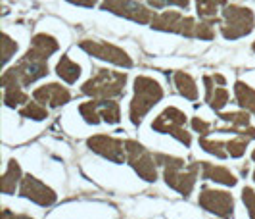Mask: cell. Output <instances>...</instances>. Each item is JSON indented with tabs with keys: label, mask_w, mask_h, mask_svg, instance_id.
I'll return each instance as SVG.
<instances>
[{
	"label": "cell",
	"mask_w": 255,
	"mask_h": 219,
	"mask_svg": "<svg viewBox=\"0 0 255 219\" xmlns=\"http://www.w3.org/2000/svg\"><path fill=\"white\" fill-rule=\"evenodd\" d=\"M252 158H254V162H255V150L252 152ZM254 181H255V169H254Z\"/></svg>",
	"instance_id": "e575fe53"
},
{
	"label": "cell",
	"mask_w": 255,
	"mask_h": 219,
	"mask_svg": "<svg viewBox=\"0 0 255 219\" xmlns=\"http://www.w3.org/2000/svg\"><path fill=\"white\" fill-rule=\"evenodd\" d=\"M161 98H163V89L155 79L146 77V75L134 79V96L130 100V121H132V125H140L146 114Z\"/></svg>",
	"instance_id": "7a4b0ae2"
},
{
	"label": "cell",
	"mask_w": 255,
	"mask_h": 219,
	"mask_svg": "<svg viewBox=\"0 0 255 219\" xmlns=\"http://www.w3.org/2000/svg\"><path fill=\"white\" fill-rule=\"evenodd\" d=\"M200 148L205 150L207 154L219 158V160H225V158L229 156V152H227V142H223V141H209V139L202 137V139H200Z\"/></svg>",
	"instance_id": "cb8c5ba5"
},
{
	"label": "cell",
	"mask_w": 255,
	"mask_h": 219,
	"mask_svg": "<svg viewBox=\"0 0 255 219\" xmlns=\"http://www.w3.org/2000/svg\"><path fill=\"white\" fill-rule=\"evenodd\" d=\"M219 117L223 121H227L234 127H248L250 125V116H248V110L244 112H225V114H219Z\"/></svg>",
	"instance_id": "484cf974"
},
{
	"label": "cell",
	"mask_w": 255,
	"mask_h": 219,
	"mask_svg": "<svg viewBox=\"0 0 255 219\" xmlns=\"http://www.w3.org/2000/svg\"><path fill=\"white\" fill-rule=\"evenodd\" d=\"M56 73H58L60 79H64L65 83L73 85L77 79L81 77V65L75 64L71 58L62 56V58L58 60V64H56Z\"/></svg>",
	"instance_id": "ffe728a7"
},
{
	"label": "cell",
	"mask_w": 255,
	"mask_h": 219,
	"mask_svg": "<svg viewBox=\"0 0 255 219\" xmlns=\"http://www.w3.org/2000/svg\"><path fill=\"white\" fill-rule=\"evenodd\" d=\"M227 4H229L227 0H196V12L200 15V19L209 21V23H217L219 8H225Z\"/></svg>",
	"instance_id": "ac0fdd59"
},
{
	"label": "cell",
	"mask_w": 255,
	"mask_h": 219,
	"mask_svg": "<svg viewBox=\"0 0 255 219\" xmlns=\"http://www.w3.org/2000/svg\"><path fill=\"white\" fill-rule=\"evenodd\" d=\"M58 48H60V44H58V40L54 39L52 35L37 33V35L31 39V48H29V52L38 56V58L48 60L54 52H58Z\"/></svg>",
	"instance_id": "e0dca14e"
},
{
	"label": "cell",
	"mask_w": 255,
	"mask_h": 219,
	"mask_svg": "<svg viewBox=\"0 0 255 219\" xmlns=\"http://www.w3.org/2000/svg\"><path fill=\"white\" fill-rule=\"evenodd\" d=\"M234 96H236V102L242 110H248L255 116V90L246 85L244 81H236L234 83Z\"/></svg>",
	"instance_id": "d6986e66"
},
{
	"label": "cell",
	"mask_w": 255,
	"mask_h": 219,
	"mask_svg": "<svg viewBox=\"0 0 255 219\" xmlns=\"http://www.w3.org/2000/svg\"><path fill=\"white\" fill-rule=\"evenodd\" d=\"M2 48H4V50H2V64L6 65L12 60V56H15V52H17L19 46H17L15 40L10 39V35L4 33V35H2Z\"/></svg>",
	"instance_id": "83f0119b"
},
{
	"label": "cell",
	"mask_w": 255,
	"mask_h": 219,
	"mask_svg": "<svg viewBox=\"0 0 255 219\" xmlns=\"http://www.w3.org/2000/svg\"><path fill=\"white\" fill-rule=\"evenodd\" d=\"M202 177L207 181L221 183L225 187H234L238 183L236 175L230 169L223 168V166H215V164H209V162H202Z\"/></svg>",
	"instance_id": "2e32d148"
},
{
	"label": "cell",
	"mask_w": 255,
	"mask_h": 219,
	"mask_svg": "<svg viewBox=\"0 0 255 219\" xmlns=\"http://www.w3.org/2000/svg\"><path fill=\"white\" fill-rule=\"evenodd\" d=\"M150 2V6H153L155 10H159V8H163V6H177L180 10H186L188 6H190V0H148Z\"/></svg>",
	"instance_id": "f546056e"
},
{
	"label": "cell",
	"mask_w": 255,
	"mask_h": 219,
	"mask_svg": "<svg viewBox=\"0 0 255 219\" xmlns=\"http://www.w3.org/2000/svg\"><path fill=\"white\" fill-rule=\"evenodd\" d=\"M184 125H186V114L182 110H179V108L169 106V108H165L159 116L153 119L152 129L157 131V133L171 135V137H175L179 142H182L184 146H190L192 137L190 133L184 129Z\"/></svg>",
	"instance_id": "8992f818"
},
{
	"label": "cell",
	"mask_w": 255,
	"mask_h": 219,
	"mask_svg": "<svg viewBox=\"0 0 255 219\" xmlns=\"http://www.w3.org/2000/svg\"><path fill=\"white\" fill-rule=\"evenodd\" d=\"M125 85H127V73L96 69V73L81 87V92L90 98H114L125 92Z\"/></svg>",
	"instance_id": "3957f363"
},
{
	"label": "cell",
	"mask_w": 255,
	"mask_h": 219,
	"mask_svg": "<svg viewBox=\"0 0 255 219\" xmlns=\"http://www.w3.org/2000/svg\"><path fill=\"white\" fill-rule=\"evenodd\" d=\"M227 102H229V90L221 85V87L215 89V92H213V96H211V100H209V106H211V110L221 112V110L227 106Z\"/></svg>",
	"instance_id": "4316f807"
},
{
	"label": "cell",
	"mask_w": 255,
	"mask_h": 219,
	"mask_svg": "<svg viewBox=\"0 0 255 219\" xmlns=\"http://www.w3.org/2000/svg\"><path fill=\"white\" fill-rule=\"evenodd\" d=\"M198 204L204 208L205 212L215 214L219 218H230L234 214V198L227 191H217V189H207L200 193Z\"/></svg>",
	"instance_id": "4fadbf2b"
},
{
	"label": "cell",
	"mask_w": 255,
	"mask_h": 219,
	"mask_svg": "<svg viewBox=\"0 0 255 219\" xmlns=\"http://www.w3.org/2000/svg\"><path fill=\"white\" fill-rule=\"evenodd\" d=\"M87 146L94 154L102 156L114 164H123L127 160L125 142L115 139V137H110V135H92L87 139Z\"/></svg>",
	"instance_id": "7c38bea8"
},
{
	"label": "cell",
	"mask_w": 255,
	"mask_h": 219,
	"mask_svg": "<svg viewBox=\"0 0 255 219\" xmlns=\"http://www.w3.org/2000/svg\"><path fill=\"white\" fill-rule=\"evenodd\" d=\"M19 194H21L23 198L35 202V204H38V206H42V208H48L56 202V193L52 191L50 187H46L40 179L33 177V175H25V177L21 179Z\"/></svg>",
	"instance_id": "5bb4252c"
},
{
	"label": "cell",
	"mask_w": 255,
	"mask_h": 219,
	"mask_svg": "<svg viewBox=\"0 0 255 219\" xmlns=\"http://www.w3.org/2000/svg\"><path fill=\"white\" fill-rule=\"evenodd\" d=\"M155 160L157 166L163 168V179L167 185L182 196H190L198 181V171L202 168V162L186 164L182 158L167 154H155Z\"/></svg>",
	"instance_id": "6da1fadb"
},
{
	"label": "cell",
	"mask_w": 255,
	"mask_h": 219,
	"mask_svg": "<svg viewBox=\"0 0 255 219\" xmlns=\"http://www.w3.org/2000/svg\"><path fill=\"white\" fill-rule=\"evenodd\" d=\"M79 48L85 50L92 58L110 62V64L125 67V69L132 67V60H130V56L127 52L123 48H119V46H115V44H110V42H104V40H81Z\"/></svg>",
	"instance_id": "30bf717a"
},
{
	"label": "cell",
	"mask_w": 255,
	"mask_h": 219,
	"mask_svg": "<svg viewBox=\"0 0 255 219\" xmlns=\"http://www.w3.org/2000/svg\"><path fill=\"white\" fill-rule=\"evenodd\" d=\"M213 81H215V79L209 77V75H205V77H204V85H205V102H209V100H211V96H213V92H215V87H213Z\"/></svg>",
	"instance_id": "1f68e13d"
},
{
	"label": "cell",
	"mask_w": 255,
	"mask_h": 219,
	"mask_svg": "<svg viewBox=\"0 0 255 219\" xmlns=\"http://www.w3.org/2000/svg\"><path fill=\"white\" fill-rule=\"evenodd\" d=\"M252 48H254V52H255V40H254V44H252Z\"/></svg>",
	"instance_id": "d590c367"
},
{
	"label": "cell",
	"mask_w": 255,
	"mask_h": 219,
	"mask_svg": "<svg viewBox=\"0 0 255 219\" xmlns=\"http://www.w3.org/2000/svg\"><path fill=\"white\" fill-rule=\"evenodd\" d=\"M125 152H127V162L130 164V168L134 169L142 179L150 181V183L157 179V160L144 144L128 139L125 141Z\"/></svg>",
	"instance_id": "52a82bcc"
},
{
	"label": "cell",
	"mask_w": 255,
	"mask_h": 219,
	"mask_svg": "<svg viewBox=\"0 0 255 219\" xmlns=\"http://www.w3.org/2000/svg\"><path fill=\"white\" fill-rule=\"evenodd\" d=\"M8 71H10L23 87H29L31 83H35L38 79L48 75V60L38 58L35 54L27 52L25 56L13 65V67H10Z\"/></svg>",
	"instance_id": "8fae6325"
},
{
	"label": "cell",
	"mask_w": 255,
	"mask_h": 219,
	"mask_svg": "<svg viewBox=\"0 0 255 219\" xmlns=\"http://www.w3.org/2000/svg\"><path fill=\"white\" fill-rule=\"evenodd\" d=\"M152 29L155 31H163V33H177L186 39H198V31H200V21L186 17L179 12H161L155 13L152 19Z\"/></svg>",
	"instance_id": "5b68a950"
},
{
	"label": "cell",
	"mask_w": 255,
	"mask_h": 219,
	"mask_svg": "<svg viewBox=\"0 0 255 219\" xmlns=\"http://www.w3.org/2000/svg\"><path fill=\"white\" fill-rule=\"evenodd\" d=\"M255 27V15L250 8L227 4L223 10V21H221V35L227 40L242 39L250 35Z\"/></svg>",
	"instance_id": "277c9868"
},
{
	"label": "cell",
	"mask_w": 255,
	"mask_h": 219,
	"mask_svg": "<svg viewBox=\"0 0 255 219\" xmlns=\"http://www.w3.org/2000/svg\"><path fill=\"white\" fill-rule=\"evenodd\" d=\"M192 129L196 131V133H200L202 137H207L209 131H211V125H209L207 121H204L202 117H194V119H192Z\"/></svg>",
	"instance_id": "4dcf8cb0"
},
{
	"label": "cell",
	"mask_w": 255,
	"mask_h": 219,
	"mask_svg": "<svg viewBox=\"0 0 255 219\" xmlns=\"http://www.w3.org/2000/svg\"><path fill=\"white\" fill-rule=\"evenodd\" d=\"M33 98L42 104H48L52 108H60L71 100V92L58 83H48V85H42V87L35 89Z\"/></svg>",
	"instance_id": "9a60e30c"
},
{
	"label": "cell",
	"mask_w": 255,
	"mask_h": 219,
	"mask_svg": "<svg viewBox=\"0 0 255 219\" xmlns=\"http://www.w3.org/2000/svg\"><path fill=\"white\" fill-rule=\"evenodd\" d=\"M100 10L130 19V21L140 23V25L152 23L153 15H155L150 8H146L144 4L136 2V0H102Z\"/></svg>",
	"instance_id": "9c48e42d"
},
{
	"label": "cell",
	"mask_w": 255,
	"mask_h": 219,
	"mask_svg": "<svg viewBox=\"0 0 255 219\" xmlns=\"http://www.w3.org/2000/svg\"><path fill=\"white\" fill-rule=\"evenodd\" d=\"M79 114L89 125H98L100 121H106L108 125H115L121 119L119 104L110 98H94L90 102H83L79 106Z\"/></svg>",
	"instance_id": "ba28073f"
},
{
	"label": "cell",
	"mask_w": 255,
	"mask_h": 219,
	"mask_svg": "<svg viewBox=\"0 0 255 219\" xmlns=\"http://www.w3.org/2000/svg\"><path fill=\"white\" fill-rule=\"evenodd\" d=\"M248 141H252V139H248L244 135H236L234 139H230L227 142V152L230 158H242L246 154V148H248Z\"/></svg>",
	"instance_id": "d4e9b609"
},
{
	"label": "cell",
	"mask_w": 255,
	"mask_h": 219,
	"mask_svg": "<svg viewBox=\"0 0 255 219\" xmlns=\"http://www.w3.org/2000/svg\"><path fill=\"white\" fill-rule=\"evenodd\" d=\"M242 202L248 210V214H250V218L255 219V191L252 187H244L242 189Z\"/></svg>",
	"instance_id": "f1b7e54d"
},
{
	"label": "cell",
	"mask_w": 255,
	"mask_h": 219,
	"mask_svg": "<svg viewBox=\"0 0 255 219\" xmlns=\"http://www.w3.org/2000/svg\"><path fill=\"white\" fill-rule=\"evenodd\" d=\"M19 116L25 117V119H35V121H42L48 117V110L42 106V102H27L21 110H19Z\"/></svg>",
	"instance_id": "603a6c76"
},
{
	"label": "cell",
	"mask_w": 255,
	"mask_h": 219,
	"mask_svg": "<svg viewBox=\"0 0 255 219\" xmlns=\"http://www.w3.org/2000/svg\"><path fill=\"white\" fill-rule=\"evenodd\" d=\"M213 79H215V83L223 85V87H225V83H227V79L223 77V75H219V73H215V75H213Z\"/></svg>",
	"instance_id": "836d02e7"
},
{
	"label": "cell",
	"mask_w": 255,
	"mask_h": 219,
	"mask_svg": "<svg viewBox=\"0 0 255 219\" xmlns=\"http://www.w3.org/2000/svg\"><path fill=\"white\" fill-rule=\"evenodd\" d=\"M175 87L186 100H192V102L198 100V87H196V81L192 79V75L184 73V71H177L175 73Z\"/></svg>",
	"instance_id": "44dd1931"
},
{
	"label": "cell",
	"mask_w": 255,
	"mask_h": 219,
	"mask_svg": "<svg viewBox=\"0 0 255 219\" xmlns=\"http://www.w3.org/2000/svg\"><path fill=\"white\" fill-rule=\"evenodd\" d=\"M21 183V168H19V164L12 160L10 164H8V169H6V173L2 175V193L4 194H13L15 193V187Z\"/></svg>",
	"instance_id": "7402d4cb"
},
{
	"label": "cell",
	"mask_w": 255,
	"mask_h": 219,
	"mask_svg": "<svg viewBox=\"0 0 255 219\" xmlns=\"http://www.w3.org/2000/svg\"><path fill=\"white\" fill-rule=\"evenodd\" d=\"M69 4H75V6H83V8H94L96 6V0H65Z\"/></svg>",
	"instance_id": "d6a6232c"
}]
</instances>
